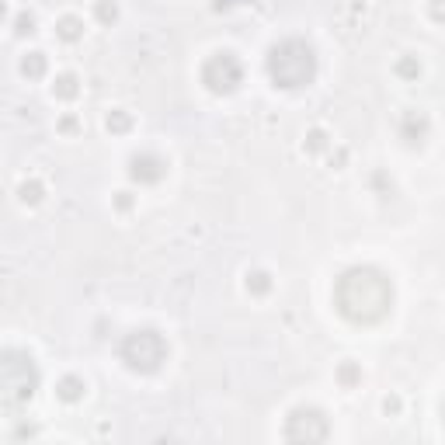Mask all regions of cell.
I'll list each match as a JSON object with an SVG mask.
<instances>
[{
  "label": "cell",
  "mask_w": 445,
  "mask_h": 445,
  "mask_svg": "<svg viewBox=\"0 0 445 445\" xmlns=\"http://www.w3.org/2000/svg\"><path fill=\"white\" fill-rule=\"evenodd\" d=\"M334 306L351 324H379L393 306V286L379 268H351L334 286Z\"/></svg>",
  "instance_id": "obj_1"
},
{
  "label": "cell",
  "mask_w": 445,
  "mask_h": 445,
  "mask_svg": "<svg viewBox=\"0 0 445 445\" xmlns=\"http://www.w3.org/2000/svg\"><path fill=\"white\" fill-rule=\"evenodd\" d=\"M268 74L279 87H303L316 74V56L303 39H286L271 46L268 53Z\"/></svg>",
  "instance_id": "obj_2"
},
{
  "label": "cell",
  "mask_w": 445,
  "mask_h": 445,
  "mask_svg": "<svg viewBox=\"0 0 445 445\" xmlns=\"http://www.w3.org/2000/svg\"><path fill=\"white\" fill-rule=\"evenodd\" d=\"M0 386H4V404L7 407H21L35 396L39 386V369L21 351H4V366H0Z\"/></svg>",
  "instance_id": "obj_3"
},
{
  "label": "cell",
  "mask_w": 445,
  "mask_h": 445,
  "mask_svg": "<svg viewBox=\"0 0 445 445\" xmlns=\"http://www.w3.org/2000/svg\"><path fill=\"white\" fill-rule=\"evenodd\" d=\"M164 355H167V344H164V338H160L157 331H136V334H129V338L122 341V359L132 369H139V372L160 369Z\"/></svg>",
  "instance_id": "obj_4"
},
{
  "label": "cell",
  "mask_w": 445,
  "mask_h": 445,
  "mask_svg": "<svg viewBox=\"0 0 445 445\" xmlns=\"http://www.w3.org/2000/svg\"><path fill=\"white\" fill-rule=\"evenodd\" d=\"M286 439L289 442H320V439H327V418L316 407H299L289 414Z\"/></svg>",
  "instance_id": "obj_5"
},
{
  "label": "cell",
  "mask_w": 445,
  "mask_h": 445,
  "mask_svg": "<svg viewBox=\"0 0 445 445\" xmlns=\"http://www.w3.org/2000/svg\"><path fill=\"white\" fill-rule=\"evenodd\" d=\"M202 80H206V87L216 91V94H230L236 84H240V63H236L230 53H216L202 66Z\"/></svg>",
  "instance_id": "obj_6"
},
{
  "label": "cell",
  "mask_w": 445,
  "mask_h": 445,
  "mask_svg": "<svg viewBox=\"0 0 445 445\" xmlns=\"http://www.w3.org/2000/svg\"><path fill=\"white\" fill-rule=\"evenodd\" d=\"M132 178L136 181H160L164 178V164H160L157 157H136L132 160Z\"/></svg>",
  "instance_id": "obj_7"
},
{
  "label": "cell",
  "mask_w": 445,
  "mask_h": 445,
  "mask_svg": "<svg viewBox=\"0 0 445 445\" xmlns=\"http://www.w3.org/2000/svg\"><path fill=\"white\" fill-rule=\"evenodd\" d=\"M21 70H25L28 77H42V74H46V56H42V53H31L25 63H21Z\"/></svg>",
  "instance_id": "obj_8"
},
{
  "label": "cell",
  "mask_w": 445,
  "mask_h": 445,
  "mask_svg": "<svg viewBox=\"0 0 445 445\" xmlns=\"http://www.w3.org/2000/svg\"><path fill=\"white\" fill-rule=\"evenodd\" d=\"M56 94H59V98H74V94H77V77H74V74H63V77L56 80Z\"/></svg>",
  "instance_id": "obj_9"
},
{
  "label": "cell",
  "mask_w": 445,
  "mask_h": 445,
  "mask_svg": "<svg viewBox=\"0 0 445 445\" xmlns=\"http://www.w3.org/2000/svg\"><path fill=\"white\" fill-rule=\"evenodd\" d=\"M59 35H63L66 42L80 39V21H77V18H63V21H59Z\"/></svg>",
  "instance_id": "obj_10"
},
{
  "label": "cell",
  "mask_w": 445,
  "mask_h": 445,
  "mask_svg": "<svg viewBox=\"0 0 445 445\" xmlns=\"http://www.w3.org/2000/svg\"><path fill=\"white\" fill-rule=\"evenodd\" d=\"M80 390H84L80 379H63V383H59V396H63V400H77Z\"/></svg>",
  "instance_id": "obj_11"
},
{
  "label": "cell",
  "mask_w": 445,
  "mask_h": 445,
  "mask_svg": "<svg viewBox=\"0 0 445 445\" xmlns=\"http://www.w3.org/2000/svg\"><path fill=\"white\" fill-rule=\"evenodd\" d=\"M247 286H254V292H264V289H268V275H264V271H254V275L247 279Z\"/></svg>",
  "instance_id": "obj_12"
},
{
  "label": "cell",
  "mask_w": 445,
  "mask_h": 445,
  "mask_svg": "<svg viewBox=\"0 0 445 445\" xmlns=\"http://www.w3.org/2000/svg\"><path fill=\"white\" fill-rule=\"evenodd\" d=\"M39 191H42V188H39L35 181H31V184H25V188H21V199H25V202H39V199H42Z\"/></svg>",
  "instance_id": "obj_13"
},
{
  "label": "cell",
  "mask_w": 445,
  "mask_h": 445,
  "mask_svg": "<svg viewBox=\"0 0 445 445\" xmlns=\"http://www.w3.org/2000/svg\"><path fill=\"white\" fill-rule=\"evenodd\" d=\"M400 74H407V77H414V74H418V63H414V59H407V63H400Z\"/></svg>",
  "instance_id": "obj_14"
},
{
  "label": "cell",
  "mask_w": 445,
  "mask_h": 445,
  "mask_svg": "<svg viewBox=\"0 0 445 445\" xmlns=\"http://www.w3.org/2000/svg\"><path fill=\"white\" fill-rule=\"evenodd\" d=\"M108 126H111V129H126L129 119H126V115H115V119H108Z\"/></svg>",
  "instance_id": "obj_15"
},
{
  "label": "cell",
  "mask_w": 445,
  "mask_h": 445,
  "mask_svg": "<svg viewBox=\"0 0 445 445\" xmlns=\"http://www.w3.org/2000/svg\"><path fill=\"white\" fill-rule=\"evenodd\" d=\"M431 14H435L439 21H445V0H435V4H431Z\"/></svg>",
  "instance_id": "obj_16"
},
{
  "label": "cell",
  "mask_w": 445,
  "mask_h": 445,
  "mask_svg": "<svg viewBox=\"0 0 445 445\" xmlns=\"http://www.w3.org/2000/svg\"><path fill=\"white\" fill-rule=\"evenodd\" d=\"M98 14H101V18H115V4H111V7H108V4H101V7H98Z\"/></svg>",
  "instance_id": "obj_17"
},
{
  "label": "cell",
  "mask_w": 445,
  "mask_h": 445,
  "mask_svg": "<svg viewBox=\"0 0 445 445\" xmlns=\"http://www.w3.org/2000/svg\"><path fill=\"white\" fill-rule=\"evenodd\" d=\"M212 4H216V7H234L236 0H212Z\"/></svg>",
  "instance_id": "obj_18"
},
{
  "label": "cell",
  "mask_w": 445,
  "mask_h": 445,
  "mask_svg": "<svg viewBox=\"0 0 445 445\" xmlns=\"http://www.w3.org/2000/svg\"><path fill=\"white\" fill-rule=\"evenodd\" d=\"M442 414H445V404H442Z\"/></svg>",
  "instance_id": "obj_19"
}]
</instances>
